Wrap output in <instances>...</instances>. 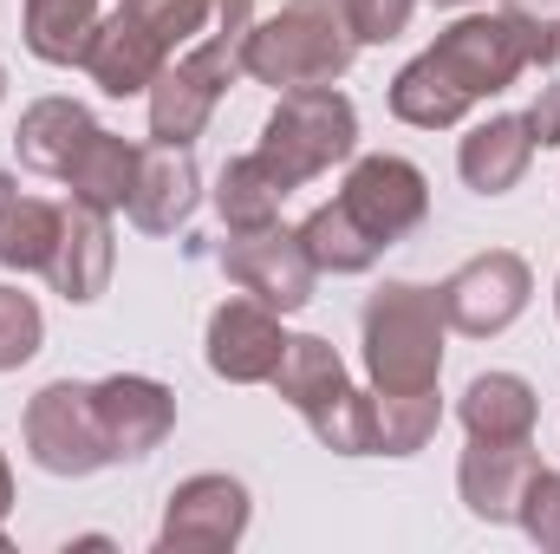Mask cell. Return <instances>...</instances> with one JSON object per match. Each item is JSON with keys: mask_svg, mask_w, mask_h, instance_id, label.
<instances>
[{"mask_svg": "<svg viewBox=\"0 0 560 554\" xmlns=\"http://www.w3.org/2000/svg\"><path fill=\"white\" fill-rule=\"evenodd\" d=\"M352 150H359V112H352V99L339 85H293V92H280V105L261 125V143H255L261 170L287 196L306 189L313 176H326L332 163H346Z\"/></svg>", "mask_w": 560, "mask_h": 554, "instance_id": "8992f818", "label": "cell"}, {"mask_svg": "<svg viewBox=\"0 0 560 554\" xmlns=\"http://www.w3.org/2000/svg\"><path fill=\"white\" fill-rule=\"evenodd\" d=\"M359 39L339 13V0H287L275 20L248 26V46H242V72L293 92V85H339L346 66H352Z\"/></svg>", "mask_w": 560, "mask_h": 554, "instance_id": "5b68a950", "label": "cell"}, {"mask_svg": "<svg viewBox=\"0 0 560 554\" xmlns=\"http://www.w3.org/2000/svg\"><path fill=\"white\" fill-rule=\"evenodd\" d=\"M209 20L215 0H112L79 66L105 99H138Z\"/></svg>", "mask_w": 560, "mask_h": 554, "instance_id": "7a4b0ae2", "label": "cell"}, {"mask_svg": "<svg viewBox=\"0 0 560 554\" xmlns=\"http://www.w3.org/2000/svg\"><path fill=\"white\" fill-rule=\"evenodd\" d=\"M502 13L522 26L528 59L535 66H555L560 59V0H502Z\"/></svg>", "mask_w": 560, "mask_h": 554, "instance_id": "4dcf8cb0", "label": "cell"}, {"mask_svg": "<svg viewBox=\"0 0 560 554\" xmlns=\"http://www.w3.org/2000/svg\"><path fill=\"white\" fill-rule=\"evenodd\" d=\"M456 417H463V430L482 437V443H522V437H535L541 399H535V385H528L522 372H476V379L463 385Z\"/></svg>", "mask_w": 560, "mask_h": 554, "instance_id": "ac0fdd59", "label": "cell"}, {"mask_svg": "<svg viewBox=\"0 0 560 554\" xmlns=\"http://www.w3.org/2000/svg\"><path fill=\"white\" fill-rule=\"evenodd\" d=\"M306 424H313V437H319L326 450H339V457H372V392L346 385L339 399H326Z\"/></svg>", "mask_w": 560, "mask_h": 554, "instance_id": "4316f807", "label": "cell"}, {"mask_svg": "<svg viewBox=\"0 0 560 554\" xmlns=\"http://www.w3.org/2000/svg\"><path fill=\"white\" fill-rule=\"evenodd\" d=\"M59 216L46 196H20V183L0 170V268L13 275H46L52 242H59Z\"/></svg>", "mask_w": 560, "mask_h": 554, "instance_id": "44dd1931", "label": "cell"}, {"mask_svg": "<svg viewBox=\"0 0 560 554\" xmlns=\"http://www.w3.org/2000/svg\"><path fill=\"white\" fill-rule=\"evenodd\" d=\"M196 203H202V176H196L189 143H150L138 157V189H131L125 216L143 235H176L196 216Z\"/></svg>", "mask_w": 560, "mask_h": 554, "instance_id": "9a60e30c", "label": "cell"}, {"mask_svg": "<svg viewBox=\"0 0 560 554\" xmlns=\"http://www.w3.org/2000/svg\"><path fill=\"white\" fill-rule=\"evenodd\" d=\"M202 346H209V372L215 379H229V385H268L280 353H287V333H280L275 307H261L255 293H242V300H222L209 313V339Z\"/></svg>", "mask_w": 560, "mask_h": 554, "instance_id": "7c38bea8", "label": "cell"}, {"mask_svg": "<svg viewBox=\"0 0 560 554\" xmlns=\"http://www.w3.org/2000/svg\"><path fill=\"white\" fill-rule=\"evenodd\" d=\"M26 457L46 476H92V470L112 463V443H105V424H98V405H92V385L52 379L46 392H33V405H26Z\"/></svg>", "mask_w": 560, "mask_h": 554, "instance_id": "52a82bcc", "label": "cell"}, {"mask_svg": "<svg viewBox=\"0 0 560 554\" xmlns=\"http://www.w3.org/2000/svg\"><path fill=\"white\" fill-rule=\"evenodd\" d=\"M339 13H346V26H352L359 46H385V39H398L411 26L418 0H339Z\"/></svg>", "mask_w": 560, "mask_h": 554, "instance_id": "f546056e", "label": "cell"}, {"mask_svg": "<svg viewBox=\"0 0 560 554\" xmlns=\"http://www.w3.org/2000/svg\"><path fill=\"white\" fill-rule=\"evenodd\" d=\"M436 7H476V0H436Z\"/></svg>", "mask_w": 560, "mask_h": 554, "instance_id": "836d02e7", "label": "cell"}, {"mask_svg": "<svg viewBox=\"0 0 560 554\" xmlns=\"http://www.w3.org/2000/svg\"><path fill=\"white\" fill-rule=\"evenodd\" d=\"M522 118H528V131H535V150H555L560 143V85H541Z\"/></svg>", "mask_w": 560, "mask_h": 554, "instance_id": "1f68e13d", "label": "cell"}, {"mask_svg": "<svg viewBox=\"0 0 560 554\" xmlns=\"http://www.w3.org/2000/svg\"><path fill=\"white\" fill-rule=\"evenodd\" d=\"M443 424L436 392H372V457H418Z\"/></svg>", "mask_w": 560, "mask_h": 554, "instance_id": "484cf974", "label": "cell"}, {"mask_svg": "<svg viewBox=\"0 0 560 554\" xmlns=\"http://www.w3.org/2000/svg\"><path fill=\"white\" fill-rule=\"evenodd\" d=\"M339 203L352 209V222L372 235V242H405L430 216V183L411 157H359L339 183Z\"/></svg>", "mask_w": 560, "mask_h": 554, "instance_id": "8fae6325", "label": "cell"}, {"mask_svg": "<svg viewBox=\"0 0 560 554\" xmlns=\"http://www.w3.org/2000/svg\"><path fill=\"white\" fill-rule=\"evenodd\" d=\"M248 516H255V503H248V489H242L235 476H222V470L189 476V483H176L170 503H163L156 549L163 554H222L248 535Z\"/></svg>", "mask_w": 560, "mask_h": 554, "instance_id": "9c48e42d", "label": "cell"}, {"mask_svg": "<svg viewBox=\"0 0 560 554\" xmlns=\"http://www.w3.org/2000/svg\"><path fill=\"white\" fill-rule=\"evenodd\" d=\"M535 470H541L535 437H522V443H482V437H469V450H463V463H456V489H463L469 516H482V522H515L522 489H528Z\"/></svg>", "mask_w": 560, "mask_h": 554, "instance_id": "2e32d148", "label": "cell"}, {"mask_svg": "<svg viewBox=\"0 0 560 554\" xmlns=\"http://www.w3.org/2000/svg\"><path fill=\"white\" fill-rule=\"evenodd\" d=\"M268 385H275V392H280V399H287L300 417H313L326 399H339L352 379H346V359H339L326 339H313V333H293Z\"/></svg>", "mask_w": 560, "mask_h": 554, "instance_id": "603a6c76", "label": "cell"}, {"mask_svg": "<svg viewBox=\"0 0 560 554\" xmlns=\"http://www.w3.org/2000/svg\"><path fill=\"white\" fill-rule=\"evenodd\" d=\"M0 99H7V72H0Z\"/></svg>", "mask_w": 560, "mask_h": 554, "instance_id": "d590c367", "label": "cell"}, {"mask_svg": "<svg viewBox=\"0 0 560 554\" xmlns=\"http://www.w3.org/2000/svg\"><path fill=\"white\" fill-rule=\"evenodd\" d=\"M105 7L112 0H26V20H20L26 53L46 59V66H79L98 20H105Z\"/></svg>", "mask_w": 560, "mask_h": 554, "instance_id": "7402d4cb", "label": "cell"}, {"mask_svg": "<svg viewBox=\"0 0 560 554\" xmlns=\"http://www.w3.org/2000/svg\"><path fill=\"white\" fill-rule=\"evenodd\" d=\"M138 157L143 150L131 138H118V131L98 125L92 138L79 143V157L66 163L59 183L72 189V203H92V209H112V216H118V209L131 203V189H138Z\"/></svg>", "mask_w": 560, "mask_h": 554, "instance_id": "d6986e66", "label": "cell"}, {"mask_svg": "<svg viewBox=\"0 0 560 554\" xmlns=\"http://www.w3.org/2000/svg\"><path fill=\"white\" fill-rule=\"evenodd\" d=\"M443 333L450 326H443L436 287L385 280L365 300V313H359L372 392H436V379H443Z\"/></svg>", "mask_w": 560, "mask_h": 554, "instance_id": "277c9868", "label": "cell"}, {"mask_svg": "<svg viewBox=\"0 0 560 554\" xmlns=\"http://www.w3.org/2000/svg\"><path fill=\"white\" fill-rule=\"evenodd\" d=\"M92 405L105 424V443H112V463H143L170 430H176V392L143 379V372H112L92 385Z\"/></svg>", "mask_w": 560, "mask_h": 554, "instance_id": "4fadbf2b", "label": "cell"}, {"mask_svg": "<svg viewBox=\"0 0 560 554\" xmlns=\"http://www.w3.org/2000/svg\"><path fill=\"white\" fill-rule=\"evenodd\" d=\"M528 39L509 13H463L456 26L436 33L418 59L392 79V112L418 131H450L463 125L482 99L509 92L528 72Z\"/></svg>", "mask_w": 560, "mask_h": 554, "instance_id": "6da1fadb", "label": "cell"}, {"mask_svg": "<svg viewBox=\"0 0 560 554\" xmlns=\"http://www.w3.org/2000/svg\"><path fill=\"white\" fill-rule=\"evenodd\" d=\"M528 157H535L528 118H522V112H495V118H482V125L463 138L456 170H463V183H469L476 196H509V189L528 176Z\"/></svg>", "mask_w": 560, "mask_h": 554, "instance_id": "e0dca14e", "label": "cell"}, {"mask_svg": "<svg viewBox=\"0 0 560 554\" xmlns=\"http://www.w3.org/2000/svg\"><path fill=\"white\" fill-rule=\"evenodd\" d=\"M515 522L528 529V542H541V549L560 554V470H535V476H528Z\"/></svg>", "mask_w": 560, "mask_h": 554, "instance_id": "f1b7e54d", "label": "cell"}, {"mask_svg": "<svg viewBox=\"0 0 560 554\" xmlns=\"http://www.w3.org/2000/svg\"><path fill=\"white\" fill-rule=\"evenodd\" d=\"M46 339V320H39V300L20 293L13 280H0V372H20Z\"/></svg>", "mask_w": 560, "mask_h": 554, "instance_id": "83f0119b", "label": "cell"}, {"mask_svg": "<svg viewBox=\"0 0 560 554\" xmlns=\"http://www.w3.org/2000/svg\"><path fill=\"white\" fill-rule=\"evenodd\" d=\"M92 131L98 125H92V112L79 99H39V105H26V118L13 131V150H20V163L33 176H66V163L79 157V143Z\"/></svg>", "mask_w": 560, "mask_h": 554, "instance_id": "ffe728a7", "label": "cell"}, {"mask_svg": "<svg viewBox=\"0 0 560 554\" xmlns=\"http://www.w3.org/2000/svg\"><path fill=\"white\" fill-rule=\"evenodd\" d=\"M300 249L313 255V268L319 275H365L378 255H385V242H372L359 222H352V209L332 196V203H319L306 222H300Z\"/></svg>", "mask_w": 560, "mask_h": 554, "instance_id": "d4e9b609", "label": "cell"}, {"mask_svg": "<svg viewBox=\"0 0 560 554\" xmlns=\"http://www.w3.org/2000/svg\"><path fill=\"white\" fill-rule=\"evenodd\" d=\"M528 293H535L528 262L509 255V249H489V255L463 262L456 275L436 287V307H443V326H450V333L495 339V333H509V326L528 313Z\"/></svg>", "mask_w": 560, "mask_h": 554, "instance_id": "ba28073f", "label": "cell"}, {"mask_svg": "<svg viewBox=\"0 0 560 554\" xmlns=\"http://www.w3.org/2000/svg\"><path fill=\"white\" fill-rule=\"evenodd\" d=\"M215 262H222V275L235 280L242 293H255L275 313H300L313 300V287H319L313 255L300 249V229H280V222L275 229H255V235H229Z\"/></svg>", "mask_w": 560, "mask_h": 554, "instance_id": "30bf717a", "label": "cell"}, {"mask_svg": "<svg viewBox=\"0 0 560 554\" xmlns=\"http://www.w3.org/2000/svg\"><path fill=\"white\" fill-rule=\"evenodd\" d=\"M280 203H287V189H280L275 176L261 170V157H255V150L222 163V176H215V216H222V229H229V235L275 229V222H280Z\"/></svg>", "mask_w": 560, "mask_h": 554, "instance_id": "cb8c5ba5", "label": "cell"}, {"mask_svg": "<svg viewBox=\"0 0 560 554\" xmlns=\"http://www.w3.org/2000/svg\"><path fill=\"white\" fill-rule=\"evenodd\" d=\"M255 26V0H215V20L156 72L150 85V138L156 143H196L215 118L222 92L242 79V46Z\"/></svg>", "mask_w": 560, "mask_h": 554, "instance_id": "3957f363", "label": "cell"}, {"mask_svg": "<svg viewBox=\"0 0 560 554\" xmlns=\"http://www.w3.org/2000/svg\"><path fill=\"white\" fill-rule=\"evenodd\" d=\"M112 262H118L112 209L66 203V216H59V242H52V262H46L52 293H59V300H72V307H92V300L112 287Z\"/></svg>", "mask_w": 560, "mask_h": 554, "instance_id": "5bb4252c", "label": "cell"}, {"mask_svg": "<svg viewBox=\"0 0 560 554\" xmlns=\"http://www.w3.org/2000/svg\"><path fill=\"white\" fill-rule=\"evenodd\" d=\"M555 313H560V280H555Z\"/></svg>", "mask_w": 560, "mask_h": 554, "instance_id": "e575fe53", "label": "cell"}, {"mask_svg": "<svg viewBox=\"0 0 560 554\" xmlns=\"http://www.w3.org/2000/svg\"><path fill=\"white\" fill-rule=\"evenodd\" d=\"M7 509H13V470L0 457V549H7Z\"/></svg>", "mask_w": 560, "mask_h": 554, "instance_id": "d6a6232c", "label": "cell"}]
</instances>
